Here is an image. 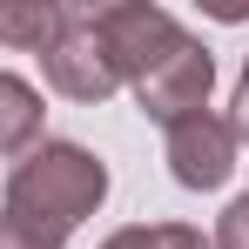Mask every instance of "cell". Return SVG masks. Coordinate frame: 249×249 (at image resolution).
<instances>
[{"mask_svg":"<svg viewBox=\"0 0 249 249\" xmlns=\"http://www.w3.org/2000/svg\"><path fill=\"white\" fill-rule=\"evenodd\" d=\"M101 202H108V162L94 148H81V142H34L7 168L0 222L27 229L41 249H61Z\"/></svg>","mask_w":249,"mask_h":249,"instance_id":"cell-1","label":"cell"},{"mask_svg":"<svg viewBox=\"0 0 249 249\" xmlns=\"http://www.w3.org/2000/svg\"><path fill=\"white\" fill-rule=\"evenodd\" d=\"M162 155H168L175 189L209 196V189H222V182L236 175V162H243V128H236V115H222V108L175 115V122L162 128Z\"/></svg>","mask_w":249,"mask_h":249,"instance_id":"cell-2","label":"cell"},{"mask_svg":"<svg viewBox=\"0 0 249 249\" xmlns=\"http://www.w3.org/2000/svg\"><path fill=\"white\" fill-rule=\"evenodd\" d=\"M209 88H215V54H209L189 27L175 34V41L135 74V108L148 115V122H175V115H196L209 108Z\"/></svg>","mask_w":249,"mask_h":249,"instance_id":"cell-3","label":"cell"},{"mask_svg":"<svg viewBox=\"0 0 249 249\" xmlns=\"http://www.w3.org/2000/svg\"><path fill=\"white\" fill-rule=\"evenodd\" d=\"M41 74L68 101H108V94H122V74H115V61L101 47V27H94V7H68L54 47L41 54Z\"/></svg>","mask_w":249,"mask_h":249,"instance_id":"cell-4","label":"cell"},{"mask_svg":"<svg viewBox=\"0 0 249 249\" xmlns=\"http://www.w3.org/2000/svg\"><path fill=\"white\" fill-rule=\"evenodd\" d=\"M94 27H101V47H108L122 88H135V74H142V68L182 34L175 14L155 7V0H115V7H94Z\"/></svg>","mask_w":249,"mask_h":249,"instance_id":"cell-5","label":"cell"},{"mask_svg":"<svg viewBox=\"0 0 249 249\" xmlns=\"http://www.w3.org/2000/svg\"><path fill=\"white\" fill-rule=\"evenodd\" d=\"M41 122H47L41 88L27 81V74H7L0 68V155H27L34 142H47Z\"/></svg>","mask_w":249,"mask_h":249,"instance_id":"cell-6","label":"cell"},{"mask_svg":"<svg viewBox=\"0 0 249 249\" xmlns=\"http://www.w3.org/2000/svg\"><path fill=\"white\" fill-rule=\"evenodd\" d=\"M68 20V0H0V47L14 54H47Z\"/></svg>","mask_w":249,"mask_h":249,"instance_id":"cell-7","label":"cell"},{"mask_svg":"<svg viewBox=\"0 0 249 249\" xmlns=\"http://www.w3.org/2000/svg\"><path fill=\"white\" fill-rule=\"evenodd\" d=\"M101 249H209V236L196 222H128Z\"/></svg>","mask_w":249,"mask_h":249,"instance_id":"cell-8","label":"cell"},{"mask_svg":"<svg viewBox=\"0 0 249 249\" xmlns=\"http://www.w3.org/2000/svg\"><path fill=\"white\" fill-rule=\"evenodd\" d=\"M209 249H249V189L236 196V202L215 215V236H209Z\"/></svg>","mask_w":249,"mask_h":249,"instance_id":"cell-9","label":"cell"},{"mask_svg":"<svg viewBox=\"0 0 249 249\" xmlns=\"http://www.w3.org/2000/svg\"><path fill=\"white\" fill-rule=\"evenodd\" d=\"M236 108H243V122H236V128H249V61H243V81H236Z\"/></svg>","mask_w":249,"mask_h":249,"instance_id":"cell-10","label":"cell"}]
</instances>
